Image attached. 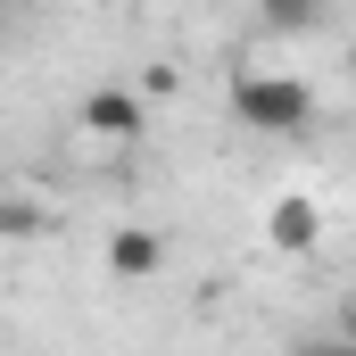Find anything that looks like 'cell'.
Returning a JSON list of instances; mask_svg holds the SVG:
<instances>
[{
	"mask_svg": "<svg viewBox=\"0 0 356 356\" xmlns=\"http://www.w3.org/2000/svg\"><path fill=\"white\" fill-rule=\"evenodd\" d=\"M232 116L249 124V133H307L315 124V91L298 83V75H232Z\"/></svg>",
	"mask_w": 356,
	"mask_h": 356,
	"instance_id": "obj_1",
	"label": "cell"
},
{
	"mask_svg": "<svg viewBox=\"0 0 356 356\" xmlns=\"http://www.w3.org/2000/svg\"><path fill=\"white\" fill-rule=\"evenodd\" d=\"M75 133L99 141V149H133V141L149 133V99L133 83H91L83 99H75Z\"/></svg>",
	"mask_w": 356,
	"mask_h": 356,
	"instance_id": "obj_2",
	"label": "cell"
},
{
	"mask_svg": "<svg viewBox=\"0 0 356 356\" xmlns=\"http://www.w3.org/2000/svg\"><path fill=\"white\" fill-rule=\"evenodd\" d=\"M266 241L282 249V257H307V249L323 241V207H315L307 191H273L266 199Z\"/></svg>",
	"mask_w": 356,
	"mask_h": 356,
	"instance_id": "obj_3",
	"label": "cell"
},
{
	"mask_svg": "<svg viewBox=\"0 0 356 356\" xmlns=\"http://www.w3.org/2000/svg\"><path fill=\"white\" fill-rule=\"evenodd\" d=\"M99 257H108V273H116V282H149V273L166 266V241H158L149 224H116Z\"/></svg>",
	"mask_w": 356,
	"mask_h": 356,
	"instance_id": "obj_4",
	"label": "cell"
},
{
	"mask_svg": "<svg viewBox=\"0 0 356 356\" xmlns=\"http://www.w3.org/2000/svg\"><path fill=\"white\" fill-rule=\"evenodd\" d=\"M58 224V207L42 199V191H25V182H0V241H42Z\"/></svg>",
	"mask_w": 356,
	"mask_h": 356,
	"instance_id": "obj_5",
	"label": "cell"
},
{
	"mask_svg": "<svg viewBox=\"0 0 356 356\" xmlns=\"http://www.w3.org/2000/svg\"><path fill=\"white\" fill-rule=\"evenodd\" d=\"M332 17V0H257V25L282 33V42H298V33H315Z\"/></svg>",
	"mask_w": 356,
	"mask_h": 356,
	"instance_id": "obj_6",
	"label": "cell"
},
{
	"mask_svg": "<svg viewBox=\"0 0 356 356\" xmlns=\"http://www.w3.org/2000/svg\"><path fill=\"white\" fill-rule=\"evenodd\" d=\"M307 356H356V340H315Z\"/></svg>",
	"mask_w": 356,
	"mask_h": 356,
	"instance_id": "obj_7",
	"label": "cell"
},
{
	"mask_svg": "<svg viewBox=\"0 0 356 356\" xmlns=\"http://www.w3.org/2000/svg\"><path fill=\"white\" fill-rule=\"evenodd\" d=\"M348 75H356V42H348Z\"/></svg>",
	"mask_w": 356,
	"mask_h": 356,
	"instance_id": "obj_8",
	"label": "cell"
}]
</instances>
